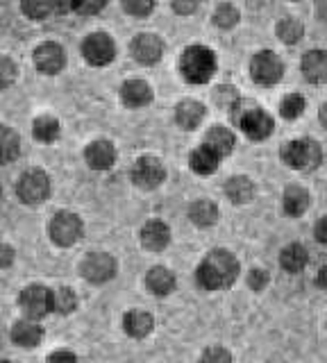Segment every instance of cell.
<instances>
[{"label":"cell","instance_id":"obj_9","mask_svg":"<svg viewBox=\"0 0 327 363\" xmlns=\"http://www.w3.org/2000/svg\"><path fill=\"white\" fill-rule=\"evenodd\" d=\"M166 173H164V166L157 157H139L137 164L132 168V182L137 184L139 189H145V191H153L157 189L164 182Z\"/></svg>","mask_w":327,"mask_h":363},{"label":"cell","instance_id":"obj_40","mask_svg":"<svg viewBox=\"0 0 327 363\" xmlns=\"http://www.w3.org/2000/svg\"><path fill=\"white\" fill-rule=\"evenodd\" d=\"M248 284H250L253 291H264L266 284H268V272L257 268V270H250V277H248Z\"/></svg>","mask_w":327,"mask_h":363},{"label":"cell","instance_id":"obj_6","mask_svg":"<svg viewBox=\"0 0 327 363\" xmlns=\"http://www.w3.org/2000/svg\"><path fill=\"white\" fill-rule=\"evenodd\" d=\"M50 238L52 243H57L62 247H69L73 243L80 241L82 236V220L80 216H75L71 211H57L50 220Z\"/></svg>","mask_w":327,"mask_h":363},{"label":"cell","instance_id":"obj_18","mask_svg":"<svg viewBox=\"0 0 327 363\" xmlns=\"http://www.w3.org/2000/svg\"><path fill=\"white\" fill-rule=\"evenodd\" d=\"M155 327V320L150 313L139 311V309H132L123 315V329L126 334H130L132 338H145Z\"/></svg>","mask_w":327,"mask_h":363},{"label":"cell","instance_id":"obj_13","mask_svg":"<svg viewBox=\"0 0 327 363\" xmlns=\"http://www.w3.org/2000/svg\"><path fill=\"white\" fill-rule=\"evenodd\" d=\"M162 52H164V43L157 34H139V37H134L132 41V55L139 64H145V66L157 64Z\"/></svg>","mask_w":327,"mask_h":363},{"label":"cell","instance_id":"obj_42","mask_svg":"<svg viewBox=\"0 0 327 363\" xmlns=\"http://www.w3.org/2000/svg\"><path fill=\"white\" fill-rule=\"evenodd\" d=\"M14 257H16V252H14V247H12V245L0 243V270L12 266V264H14Z\"/></svg>","mask_w":327,"mask_h":363},{"label":"cell","instance_id":"obj_36","mask_svg":"<svg viewBox=\"0 0 327 363\" xmlns=\"http://www.w3.org/2000/svg\"><path fill=\"white\" fill-rule=\"evenodd\" d=\"M16 64L9 60V57L0 55V89H7L14 84L16 79Z\"/></svg>","mask_w":327,"mask_h":363},{"label":"cell","instance_id":"obj_28","mask_svg":"<svg viewBox=\"0 0 327 363\" xmlns=\"http://www.w3.org/2000/svg\"><path fill=\"white\" fill-rule=\"evenodd\" d=\"M21 150V139L18 134L7 128V125H0V164H9L18 157Z\"/></svg>","mask_w":327,"mask_h":363},{"label":"cell","instance_id":"obj_38","mask_svg":"<svg viewBox=\"0 0 327 363\" xmlns=\"http://www.w3.org/2000/svg\"><path fill=\"white\" fill-rule=\"evenodd\" d=\"M107 5V0H75V11L82 16H94L98 11H103Z\"/></svg>","mask_w":327,"mask_h":363},{"label":"cell","instance_id":"obj_35","mask_svg":"<svg viewBox=\"0 0 327 363\" xmlns=\"http://www.w3.org/2000/svg\"><path fill=\"white\" fill-rule=\"evenodd\" d=\"M121 5H123V9H126L130 16L143 18V16H148L150 11L155 9V0H121Z\"/></svg>","mask_w":327,"mask_h":363},{"label":"cell","instance_id":"obj_41","mask_svg":"<svg viewBox=\"0 0 327 363\" xmlns=\"http://www.w3.org/2000/svg\"><path fill=\"white\" fill-rule=\"evenodd\" d=\"M171 5H173V9L177 11V14L189 16V14H194V11L198 9L200 0H171Z\"/></svg>","mask_w":327,"mask_h":363},{"label":"cell","instance_id":"obj_21","mask_svg":"<svg viewBox=\"0 0 327 363\" xmlns=\"http://www.w3.org/2000/svg\"><path fill=\"white\" fill-rule=\"evenodd\" d=\"M43 338V329L32 320H18L12 327V340L21 347H37Z\"/></svg>","mask_w":327,"mask_h":363},{"label":"cell","instance_id":"obj_3","mask_svg":"<svg viewBox=\"0 0 327 363\" xmlns=\"http://www.w3.org/2000/svg\"><path fill=\"white\" fill-rule=\"evenodd\" d=\"M279 157L287 166L296 170H304V168H316L321 164L323 150H321V145L311 139H298V141H289L282 145Z\"/></svg>","mask_w":327,"mask_h":363},{"label":"cell","instance_id":"obj_5","mask_svg":"<svg viewBox=\"0 0 327 363\" xmlns=\"http://www.w3.org/2000/svg\"><path fill=\"white\" fill-rule=\"evenodd\" d=\"M16 193H18L21 202H26V204H41L43 200L48 198V193H50V179L39 168L26 170V173L21 175L18 184H16Z\"/></svg>","mask_w":327,"mask_h":363},{"label":"cell","instance_id":"obj_10","mask_svg":"<svg viewBox=\"0 0 327 363\" xmlns=\"http://www.w3.org/2000/svg\"><path fill=\"white\" fill-rule=\"evenodd\" d=\"M82 55L92 66H105V64H109L111 60H114L116 45H114V41H111L109 34L96 32V34H92V37L84 39Z\"/></svg>","mask_w":327,"mask_h":363},{"label":"cell","instance_id":"obj_49","mask_svg":"<svg viewBox=\"0 0 327 363\" xmlns=\"http://www.w3.org/2000/svg\"><path fill=\"white\" fill-rule=\"evenodd\" d=\"M0 363H14V361H0Z\"/></svg>","mask_w":327,"mask_h":363},{"label":"cell","instance_id":"obj_44","mask_svg":"<svg viewBox=\"0 0 327 363\" xmlns=\"http://www.w3.org/2000/svg\"><path fill=\"white\" fill-rule=\"evenodd\" d=\"M50 7H52V11L64 14V11H71L75 7V0H50Z\"/></svg>","mask_w":327,"mask_h":363},{"label":"cell","instance_id":"obj_16","mask_svg":"<svg viewBox=\"0 0 327 363\" xmlns=\"http://www.w3.org/2000/svg\"><path fill=\"white\" fill-rule=\"evenodd\" d=\"M84 157H87V164L92 168L107 170L116 162V150H114V145H111L109 141H94L92 145L87 147Z\"/></svg>","mask_w":327,"mask_h":363},{"label":"cell","instance_id":"obj_11","mask_svg":"<svg viewBox=\"0 0 327 363\" xmlns=\"http://www.w3.org/2000/svg\"><path fill=\"white\" fill-rule=\"evenodd\" d=\"M80 272L87 281L92 284H105L109 281L111 277L116 275V261L111 255H105V252H94L89 255L82 266H80Z\"/></svg>","mask_w":327,"mask_h":363},{"label":"cell","instance_id":"obj_31","mask_svg":"<svg viewBox=\"0 0 327 363\" xmlns=\"http://www.w3.org/2000/svg\"><path fill=\"white\" fill-rule=\"evenodd\" d=\"M75 306H77V298H75V293L71 289H57V291H52V311H57V313H71L75 311Z\"/></svg>","mask_w":327,"mask_h":363},{"label":"cell","instance_id":"obj_1","mask_svg":"<svg viewBox=\"0 0 327 363\" xmlns=\"http://www.w3.org/2000/svg\"><path fill=\"white\" fill-rule=\"evenodd\" d=\"M239 275V261L228 250H214L198 268V284L205 291H223L232 286Z\"/></svg>","mask_w":327,"mask_h":363},{"label":"cell","instance_id":"obj_24","mask_svg":"<svg viewBox=\"0 0 327 363\" xmlns=\"http://www.w3.org/2000/svg\"><path fill=\"white\" fill-rule=\"evenodd\" d=\"M189 218L198 227H211L218 220V207L211 200H196L189 207Z\"/></svg>","mask_w":327,"mask_h":363},{"label":"cell","instance_id":"obj_26","mask_svg":"<svg viewBox=\"0 0 327 363\" xmlns=\"http://www.w3.org/2000/svg\"><path fill=\"white\" fill-rule=\"evenodd\" d=\"M307 261H309L307 250H304L300 243L287 245L284 250H282V255H279V264L287 272H302L304 266H307Z\"/></svg>","mask_w":327,"mask_h":363},{"label":"cell","instance_id":"obj_45","mask_svg":"<svg viewBox=\"0 0 327 363\" xmlns=\"http://www.w3.org/2000/svg\"><path fill=\"white\" fill-rule=\"evenodd\" d=\"M316 238H318V243H327V216H323L316 225Z\"/></svg>","mask_w":327,"mask_h":363},{"label":"cell","instance_id":"obj_48","mask_svg":"<svg viewBox=\"0 0 327 363\" xmlns=\"http://www.w3.org/2000/svg\"><path fill=\"white\" fill-rule=\"evenodd\" d=\"M318 118H321V123L325 125V130H327V102H323V107L318 111Z\"/></svg>","mask_w":327,"mask_h":363},{"label":"cell","instance_id":"obj_43","mask_svg":"<svg viewBox=\"0 0 327 363\" xmlns=\"http://www.w3.org/2000/svg\"><path fill=\"white\" fill-rule=\"evenodd\" d=\"M48 363H77V361H75V357L71 354V352L62 350V352H55V354H50Z\"/></svg>","mask_w":327,"mask_h":363},{"label":"cell","instance_id":"obj_29","mask_svg":"<svg viewBox=\"0 0 327 363\" xmlns=\"http://www.w3.org/2000/svg\"><path fill=\"white\" fill-rule=\"evenodd\" d=\"M32 134L41 143H52L60 136V121L52 116H39L32 123Z\"/></svg>","mask_w":327,"mask_h":363},{"label":"cell","instance_id":"obj_20","mask_svg":"<svg viewBox=\"0 0 327 363\" xmlns=\"http://www.w3.org/2000/svg\"><path fill=\"white\" fill-rule=\"evenodd\" d=\"M207 109L200 105L196 100H184L177 105V111H175V121L179 123V128L182 130H196L198 125L205 118Z\"/></svg>","mask_w":327,"mask_h":363},{"label":"cell","instance_id":"obj_46","mask_svg":"<svg viewBox=\"0 0 327 363\" xmlns=\"http://www.w3.org/2000/svg\"><path fill=\"white\" fill-rule=\"evenodd\" d=\"M316 14L321 21L327 23V0H316Z\"/></svg>","mask_w":327,"mask_h":363},{"label":"cell","instance_id":"obj_37","mask_svg":"<svg viewBox=\"0 0 327 363\" xmlns=\"http://www.w3.org/2000/svg\"><path fill=\"white\" fill-rule=\"evenodd\" d=\"M214 100H216V105L225 109H234L239 105V94H236V89L232 86H218L216 94H214Z\"/></svg>","mask_w":327,"mask_h":363},{"label":"cell","instance_id":"obj_32","mask_svg":"<svg viewBox=\"0 0 327 363\" xmlns=\"http://www.w3.org/2000/svg\"><path fill=\"white\" fill-rule=\"evenodd\" d=\"M21 9L32 21H43L52 11L50 0H21Z\"/></svg>","mask_w":327,"mask_h":363},{"label":"cell","instance_id":"obj_39","mask_svg":"<svg viewBox=\"0 0 327 363\" xmlns=\"http://www.w3.org/2000/svg\"><path fill=\"white\" fill-rule=\"evenodd\" d=\"M200 363H232V354L225 347H209L205 350V354H202Z\"/></svg>","mask_w":327,"mask_h":363},{"label":"cell","instance_id":"obj_4","mask_svg":"<svg viewBox=\"0 0 327 363\" xmlns=\"http://www.w3.org/2000/svg\"><path fill=\"white\" fill-rule=\"evenodd\" d=\"M18 304L23 313L28 315V320H41L43 315H48L52 311V291H48L41 284H30L21 291Z\"/></svg>","mask_w":327,"mask_h":363},{"label":"cell","instance_id":"obj_14","mask_svg":"<svg viewBox=\"0 0 327 363\" xmlns=\"http://www.w3.org/2000/svg\"><path fill=\"white\" fill-rule=\"evenodd\" d=\"M141 243L150 252H162V250L171 243V230L162 220H150L143 225L141 230Z\"/></svg>","mask_w":327,"mask_h":363},{"label":"cell","instance_id":"obj_12","mask_svg":"<svg viewBox=\"0 0 327 363\" xmlns=\"http://www.w3.org/2000/svg\"><path fill=\"white\" fill-rule=\"evenodd\" d=\"M64 64H66V55L60 43H41L35 50V66L41 73L55 75L62 71Z\"/></svg>","mask_w":327,"mask_h":363},{"label":"cell","instance_id":"obj_30","mask_svg":"<svg viewBox=\"0 0 327 363\" xmlns=\"http://www.w3.org/2000/svg\"><path fill=\"white\" fill-rule=\"evenodd\" d=\"M302 34H304V28L298 18H282L277 23V37L289 45L298 43L302 39Z\"/></svg>","mask_w":327,"mask_h":363},{"label":"cell","instance_id":"obj_7","mask_svg":"<svg viewBox=\"0 0 327 363\" xmlns=\"http://www.w3.org/2000/svg\"><path fill=\"white\" fill-rule=\"evenodd\" d=\"M282 73H284V64L282 60L270 50H262L253 57L250 64V75L257 84L262 86H273L282 79Z\"/></svg>","mask_w":327,"mask_h":363},{"label":"cell","instance_id":"obj_47","mask_svg":"<svg viewBox=\"0 0 327 363\" xmlns=\"http://www.w3.org/2000/svg\"><path fill=\"white\" fill-rule=\"evenodd\" d=\"M316 284L323 289V291H327V266L325 268H321V272H318V277H316Z\"/></svg>","mask_w":327,"mask_h":363},{"label":"cell","instance_id":"obj_27","mask_svg":"<svg viewBox=\"0 0 327 363\" xmlns=\"http://www.w3.org/2000/svg\"><path fill=\"white\" fill-rule=\"evenodd\" d=\"M225 193H228V198L232 202L245 204V202H250L253 196H255V184L248 177L239 175V177L228 179V184H225Z\"/></svg>","mask_w":327,"mask_h":363},{"label":"cell","instance_id":"obj_25","mask_svg":"<svg viewBox=\"0 0 327 363\" xmlns=\"http://www.w3.org/2000/svg\"><path fill=\"white\" fill-rule=\"evenodd\" d=\"M145 286H148L155 295H168L175 286V275L168 268L155 266L148 275H145Z\"/></svg>","mask_w":327,"mask_h":363},{"label":"cell","instance_id":"obj_34","mask_svg":"<svg viewBox=\"0 0 327 363\" xmlns=\"http://www.w3.org/2000/svg\"><path fill=\"white\" fill-rule=\"evenodd\" d=\"M214 23H216L218 28H234L236 23H239V9H236L234 5H230V3H223V5H218V9H216V14H214Z\"/></svg>","mask_w":327,"mask_h":363},{"label":"cell","instance_id":"obj_15","mask_svg":"<svg viewBox=\"0 0 327 363\" xmlns=\"http://www.w3.org/2000/svg\"><path fill=\"white\" fill-rule=\"evenodd\" d=\"M302 73L314 84L327 82V52L325 50H309L302 57Z\"/></svg>","mask_w":327,"mask_h":363},{"label":"cell","instance_id":"obj_19","mask_svg":"<svg viewBox=\"0 0 327 363\" xmlns=\"http://www.w3.org/2000/svg\"><path fill=\"white\" fill-rule=\"evenodd\" d=\"M121 100L134 109L143 107L153 100V89L145 82H141V79H130V82L121 86Z\"/></svg>","mask_w":327,"mask_h":363},{"label":"cell","instance_id":"obj_8","mask_svg":"<svg viewBox=\"0 0 327 363\" xmlns=\"http://www.w3.org/2000/svg\"><path fill=\"white\" fill-rule=\"evenodd\" d=\"M234 121L239 123L243 134L253 141H262V139H266V136H270V132H273V118L259 107H250V109L241 111L239 116H234Z\"/></svg>","mask_w":327,"mask_h":363},{"label":"cell","instance_id":"obj_33","mask_svg":"<svg viewBox=\"0 0 327 363\" xmlns=\"http://www.w3.org/2000/svg\"><path fill=\"white\" fill-rule=\"evenodd\" d=\"M304 111V98L298 96V94H291V96H284L279 105V113L284 116L287 121H296L298 116H302Z\"/></svg>","mask_w":327,"mask_h":363},{"label":"cell","instance_id":"obj_23","mask_svg":"<svg viewBox=\"0 0 327 363\" xmlns=\"http://www.w3.org/2000/svg\"><path fill=\"white\" fill-rule=\"evenodd\" d=\"M309 204H311V198L302 186H287V191H284V211L291 216V218H298V216H302L304 211L309 209Z\"/></svg>","mask_w":327,"mask_h":363},{"label":"cell","instance_id":"obj_22","mask_svg":"<svg viewBox=\"0 0 327 363\" xmlns=\"http://www.w3.org/2000/svg\"><path fill=\"white\" fill-rule=\"evenodd\" d=\"M205 145L216 150L221 157H228L234 150V134L228 128H223V125H214L205 136Z\"/></svg>","mask_w":327,"mask_h":363},{"label":"cell","instance_id":"obj_2","mask_svg":"<svg viewBox=\"0 0 327 363\" xmlns=\"http://www.w3.org/2000/svg\"><path fill=\"white\" fill-rule=\"evenodd\" d=\"M179 71L191 84H205L216 73V55L207 45H189L179 60Z\"/></svg>","mask_w":327,"mask_h":363},{"label":"cell","instance_id":"obj_17","mask_svg":"<svg viewBox=\"0 0 327 363\" xmlns=\"http://www.w3.org/2000/svg\"><path fill=\"white\" fill-rule=\"evenodd\" d=\"M221 159L223 157L216 150H211L209 145L202 143L200 147H196V150L191 152L189 164H191V170H194V173H198V175H209V173H214V170L218 168Z\"/></svg>","mask_w":327,"mask_h":363}]
</instances>
